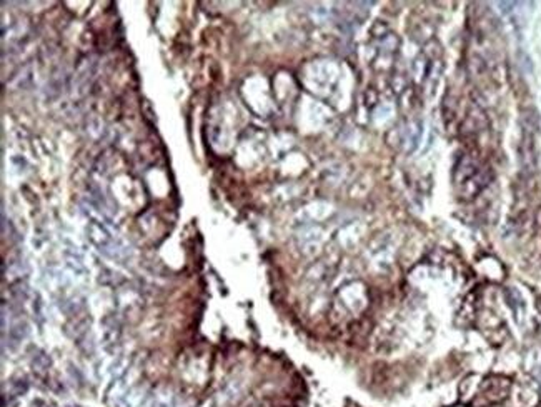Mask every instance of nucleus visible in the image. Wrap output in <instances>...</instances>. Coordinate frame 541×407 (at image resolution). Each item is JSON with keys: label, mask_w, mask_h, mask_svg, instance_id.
I'll return each instance as SVG.
<instances>
[{"label": "nucleus", "mask_w": 541, "mask_h": 407, "mask_svg": "<svg viewBox=\"0 0 541 407\" xmlns=\"http://www.w3.org/2000/svg\"><path fill=\"white\" fill-rule=\"evenodd\" d=\"M508 389H510L508 381L491 382V384L485 386L483 396H485V399H486V402H488V404H495V402H498V401L503 399V397H506V394H508Z\"/></svg>", "instance_id": "1"}]
</instances>
